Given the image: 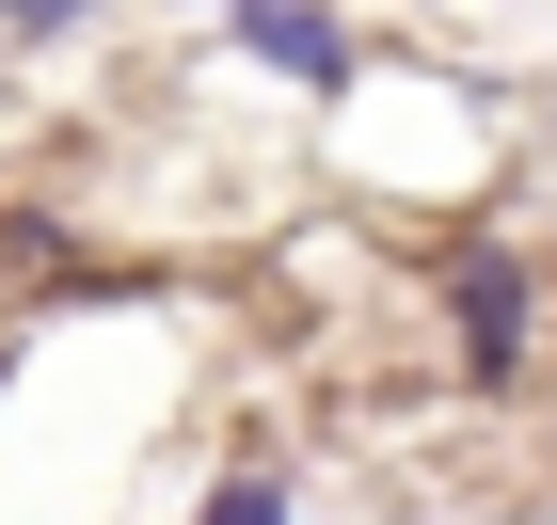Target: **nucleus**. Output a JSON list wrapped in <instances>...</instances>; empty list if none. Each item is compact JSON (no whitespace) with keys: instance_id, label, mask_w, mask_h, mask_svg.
Returning <instances> with one entry per match:
<instances>
[{"instance_id":"obj_2","label":"nucleus","mask_w":557,"mask_h":525,"mask_svg":"<svg viewBox=\"0 0 557 525\" xmlns=\"http://www.w3.org/2000/svg\"><path fill=\"white\" fill-rule=\"evenodd\" d=\"M239 48H256L271 80H350V33L319 0H239Z\"/></svg>"},{"instance_id":"obj_1","label":"nucleus","mask_w":557,"mask_h":525,"mask_svg":"<svg viewBox=\"0 0 557 525\" xmlns=\"http://www.w3.org/2000/svg\"><path fill=\"white\" fill-rule=\"evenodd\" d=\"M446 318H462V366H478V383L525 366V271L510 255H462V271H446Z\"/></svg>"},{"instance_id":"obj_4","label":"nucleus","mask_w":557,"mask_h":525,"mask_svg":"<svg viewBox=\"0 0 557 525\" xmlns=\"http://www.w3.org/2000/svg\"><path fill=\"white\" fill-rule=\"evenodd\" d=\"M96 0H0V33H81Z\"/></svg>"},{"instance_id":"obj_3","label":"nucleus","mask_w":557,"mask_h":525,"mask_svg":"<svg viewBox=\"0 0 557 525\" xmlns=\"http://www.w3.org/2000/svg\"><path fill=\"white\" fill-rule=\"evenodd\" d=\"M191 525H287V478H223V493H208Z\"/></svg>"}]
</instances>
